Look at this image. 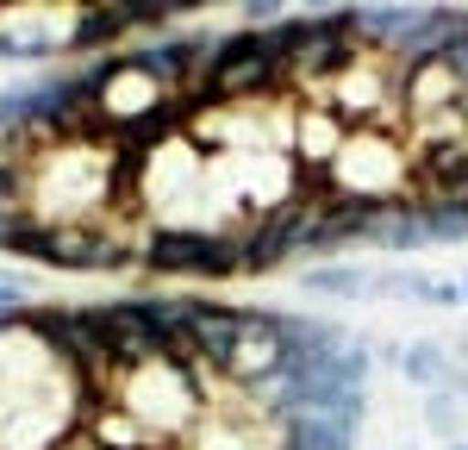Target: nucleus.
I'll list each match as a JSON object with an SVG mask.
<instances>
[{"instance_id": "f257e3e1", "label": "nucleus", "mask_w": 468, "mask_h": 450, "mask_svg": "<svg viewBox=\"0 0 468 450\" xmlns=\"http://www.w3.org/2000/svg\"><path fill=\"white\" fill-rule=\"evenodd\" d=\"M112 401L132 412V419H144L150 432L169 445L187 425L207 419V375L176 370V363H144V370H125L112 381Z\"/></svg>"}, {"instance_id": "f03ea898", "label": "nucleus", "mask_w": 468, "mask_h": 450, "mask_svg": "<svg viewBox=\"0 0 468 450\" xmlns=\"http://www.w3.org/2000/svg\"><path fill=\"white\" fill-rule=\"evenodd\" d=\"M331 188L368 207L412 200V156L394 145V132H350V145L331 163Z\"/></svg>"}, {"instance_id": "7ed1b4c3", "label": "nucleus", "mask_w": 468, "mask_h": 450, "mask_svg": "<svg viewBox=\"0 0 468 450\" xmlns=\"http://www.w3.org/2000/svg\"><path fill=\"white\" fill-rule=\"evenodd\" d=\"M150 275H238V231H144V251H138Z\"/></svg>"}, {"instance_id": "20e7f679", "label": "nucleus", "mask_w": 468, "mask_h": 450, "mask_svg": "<svg viewBox=\"0 0 468 450\" xmlns=\"http://www.w3.org/2000/svg\"><path fill=\"white\" fill-rule=\"evenodd\" d=\"M244 332H250V306H213V300H200V313H194V357H200L207 381L231 375Z\"/></svg>"}, {"instance_id": "39448f33", "label": "nucleus", "mask_w": 468, "mask_h": 450, "mask_svg": "<svg viewBox=\"0 0 468 450\" xmlns=\"http://www.w3.org/2000/svg\"><path fill=\"white\" fill-rule=\"evenodd\" d=\"M288 145L300 156V176H331L337 150L350 145V125L324 107V101H300L293 107V125H288Z\"/></svg>"}, {"instance_id": "423d86ee", "label": "nucleus", "mask_w": 468, "mask_h": 450, "mask_svg": "<svg viewBox=\"0 0 468 450\" xmlns=\"http://www.w3.org/2000/svg\"><path fill=\"white\" fill-rule=\"evenodd\" d=\"M88 313H94V326H101V338H107L119 375H125V370H144V363H163V350H156V338H150L138 300H94Z\"/></svg>"}, {"instance_id": "0eeeda50", "label": "nucleus", "mask_w": 468, "mask_h": 450, "mask_svg": "<svg viewBox=\"0 0 468 450\" xmlns=\"http://www.w3.org/2000/svg\"><path fill=\"white\" fill-rule=\"evenodd\" d=\"M399 107H406V125H419V119H431V112L468 107V88L450 75V63L437 57V63H425V70L399 75Z\"/></svg>"}, {"instance_id": "6e6552de", "label": "nucleus", "mask_w": 468, "mask_h": 450, "mask_svg": "<svg viewBox=\"0 0 468 450\" xmlns=\"http://www.w3.org/2000/svg\"><path fill=\"white\" fill-rule=\"evenodd\" d=\"M81 425H88V438H94V450H163V438L150 432L144 419H132V412L119 407V401H94V407L81 412Z\"/></svg>"}, {"instance_id": "1a4fd4ad", "label": "nucleus", "mask_w": 468, "mask_h": 450, "mask_svg": "<svg viewBox=\"0 0 468 450\" xmlns=\"http://www.w3.org/2000/svg\"><path fill=\"white\" fill-rule=\"evenodd\" d=\"M125 32H132L125 6H81L69 19V32H63V44L69 50H101V44H119Z\"/></svg>"}, {"instance_id": "9d476101", "label": "nucleus", "mask_w": 468, "mask_h": 450, "mask_svg": "<svg viewBox=\"0 0 468 450\" xmlns=\"http://www.w3.org/2000/svg\"><path fill=\"white\" fill-rule=\"evenodd\" d=\"M399 375L419 381V388H431V394H450V388H456V370H450L443 344H406V350H399Z\"/></svg>"}, {"instance_id": "9b49d317", "label": "nucleus", "mask_w": 468, "mask_h": 450, "mask_svg": "<svg viewBox=\"0 0 468 450\" xmlns=\"http://www.w3.org/2000/svg\"><path fill=\"white\" fill-rule=\"evenodd\" d=\"M300 288L306 295H331V300H362L368 295V275L350 269V262H313V269H300Z\"/></svg>"}, {"instance_id": "f8f14e48", "label": "nucleus", "mask_w": 468, "mask_h": 450, "mask_svg": "<svg viewBox=\"0 0 468 450\" xmlns=\"http://www.w3.org/2000/svg\"><path fill=\"white\" fill-rule=\"evenodd\" d=\"M119 6H125L132 32H169V26H176L181 13H187L181 0H119Z\"/></svg>"}, {"instance_id": "ddd939ff", "label": "nucleus", "mask_w": 468, "mask_h": 450, "mask_svg": "<svg viewBox=\"0 0 468 450\" xmlns=\"http://www.w3.org/2000/svg\"><path fill=\"white\" fill-rule=\"evenodd\" d=\"M425 225H431V244H463L468 238V200H437V207H425Z\"/></svg>"}, {"instance_id": "4468645a", "label": "nucleus", "mask_w": 468, "mask_h": 450, "mask_svg": "<svg viewBox=\"0 0 468 450\" xmlns=\"http://www.w3.org/2000/svg\"><path fill=\"white\" fill-rule=\"evenodd\" d=\"M412 300H431V306H463V282H443V275H412Z\"/></svg>"}, {"instance_id": "2eb2a0df", "label": "nucleus", "mask_w": 468, "mask_h": 450, "mask_svg": "<svg viewBox=\"0 0 468 450\" xmlns=\"http://www.w3.org/2000/svg\"><path fill=\"white\" fill-rule=\"evenodd\" d=\"M425 419H431V432H437V438H450V445H456V401H450V394H431Z\"/></svg>"}, {"instance_id": "dca6fc26", "label": "nucleus", "mask_w": 468, "mask_h": 450, "mask_svg": "<svg viewBox=\"0 0 468 450\" xmlns=\"http://www.w3.org/2000/svg\"><path fill=\"white\" fill-rule=\"evenodd\" d=\"M32 306H26V282H0V326H19Z\"/></svg>"}, {"instance_id": "f3484780", "label": "nucleus", "mask_w": 468, "mask_h": 450, "mask_svg": "<svg viewBox=\"0 0 468 450\" xmlns=\"http://www.w3.org/2000/svg\"><path fill=\"white\" fill-rule=\"evenodd\" d=\"M450 450H468V438H456V445H450Z\"/></svg>"}, {"instance_id": "a211bd4d", "label": "nucleus", "mask_w": 468, "mask_h": 450, "mask_svg": "<svg viewBox=\"0 0 468 450\" xmlns=\"http://www.w3.org/2000/svg\"><path fill=\"white\" fill-rule=\"evenodd\" d=\"M463 306H468V275H463Z\"/></svg>"}]
</instances>
